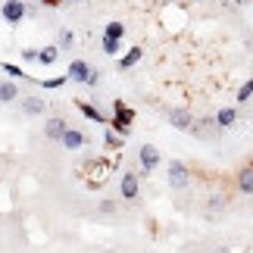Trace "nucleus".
Listing matches in <instances>:
<instances>
[{"instance_id": "7ed1b4c3", "label": "nucleus", "mask_w": 253, "mask_h": 253, "mask_svg": "<svg viewBox=\"0 0 253 253\" xmlns=\"http://www.w3.org/2000/svg\"><path fill=\"white\" fill-rule=\"evenodd\" d=\"M166 119H169L172 128H178V131H194V128H197L194 113L184 110V106H172V110H166Z\"/></svg>"}, {"instance_id": "a878e982", "label": "nucleus", "mask_w": 253, "mask_h": 253, "mask_svg": "<svg viewBox=\"0 0 253 253\" xmlns=\"http://www.w3.org/2000/svg\"><path fill=\"white\" fill-rule=\"evenodd\" d=\"M38 56H41V50H35V47H25V50H22V60H25V63L38 60Z\"/></svg>"}, {"instance_id": "a211bd4d", "label": "nucleus", "mask_w": 253, "mask_h": 253, "mask_svg": "<svg viewBox=\"0 0 253 253\" xmlns=\"http://www.w3.org/2000/svg\"><path fill=\"white\" fill-rule=\"evenodd\" d=\"M3 72L13 75V82H32V75H28L25 69H19V66H13V63H3Z\"/></svg>"}, {"instance_id": "cd10ccee", "label": "nucleus", "mask_w": 253, "mask_h": 253, "mask_svg": "<svg viewBox=\"0 0 253 253\" xmlns=\"http://www.w3.org/2000/svg\"><path fill=\"white\" fill-rule=\"evenodd\" d=\"M66 3H79V0H66Z\"/></svg>"}, {"instance_id": "423d86ee", "label": "nucleus", "mask_w": 253, "mask_h": 253, "mask_svg": "<svg viewBox=\"0 0 253 253\" xmlns=\"http://www.w3.org/2000/svg\"><path fill=\"white\" fill-rule=\"evenodd\" d=\"M0 16H3V22H6V25H19V22H22V19L28 16L25 0H6L3 9H0Z\"/></svg>"}, {"instance_id": "5701e85b", "label": "nucleus", "mask_w": 253, "mask_h": 253, "mask_svg": "<svg viewBox=\"0 0 253 253\" xmlns=\"http://www.w3.org/2000/svg\"><path fill=\"white\" fill-rule=\"evenodd\" d=\"M66 82H72L69 75H56V79H47V82H41V87H47V91H53V87H63Z\"/></svg>"}, {"instance_id": "0eeeda50", "label": "nucleus", "mask_w": 253, "mask_h": 253, "mask_svg": "<svg viewBox=\"0 0 253 253\" xmlns=\"http://www.w3.org/2000/svg\"><path fill=\"white\" fill-rule=\"evenodd\" d=\"M138 157H141V175H150L153 169H157L160 166V150L157 147H153V144H144V147L138 150Z\"/></svg>"}, {"instance_id": "ddd939ff", "label": "nucleus", "mask_w": 253, "mask_h": 253, "mask_svg": "<svg viewBox=\"0 0 253 253\" xmlns=\"http://www.w3.org/2000/svg\"><path fill=\"white\" fill-rule=\"evenodd\" d=\"M75 106H79V113L84 116V119H91V122H97V125H103V122H106V119H103V113L97 110L94 103H87V100H79Z\"/></svg>"}, {"instance_id": "9b49d317", "label": "nucleus", "mask_w": 253, "mask_h": 253, "mask_svg": "<svg viewBox=\"0 0 253 253\" xmlns=\"http://www.w3.org/2000/svg\"><path fill=\"white\" fill-rule=\"evenodd\" d=\"M44 110H47V100H41L38 94H32V97H25V100H22V113L25 116H41Z\"/></svg>"}, {"instance_id": "393cba45", "label": "nucleus", "mask_w": 253, "mask_h": 253, "mask_svg": "<svg viewBox=\"0 0 253 253\" xmlns=\"http://www.w3.org/2000/svg\"><path fill=\"white\" fill-rule=\"evenodd\" d=\"M75 47V35L72 32H60V50L66 53V50H72Z\"/></svg>"}, {"instance_id": "b1692460", "label": "nucleus", "mask_w": 253, "mask_h": 253, "mask_svg": "<svg viewBox=\"0 0 253 253\" xmlns=\"http://www.w3.org/2000/svg\"><path fill=\"white\" fill-rule=\"evenodd\" d=\"M103 35H110V38H119V41H122V35H125V25H122V22H110V25L103 28Z\"/></svg>"}, {"instance_id": "4be33fe9", "label": "nucleus", "mask_w": 253, "mask_h": 253, "mask_svg": "<svg viewBox=\"0 0 253 253\" xmlns=\"http://www.w3.org/2000/svg\"><path fill=\"white\" fill-rule=\"evenodd\" d=\"M207 210L210 212H222V210H225V197H222V194H212L210 203H207Z\"/></svg>"}, {"instance_id": "f8f14e48", "label": "nucleus", "mask_w": 253, "mask_h": 253, "mask_svg": "<svg viewBox=\"0 0 253 253\" xmlns=\"http://www.w3.org/2000/svg\"><path fill=\"white\" fill-rule=\"evenodd\" d=\"M141 60H144V47H138V44H134V47H131V50H128V53H125V56H122V60H119V69H122V72H128V69H131V66H138Z\"/></svg>"}, {"instance_id": "9d476101", "label": "nucleus", "mask_w": 253, "mask_h": 253, "mask_svg": "<svg viewBox=\"0 0 253 253\" xmlns=\"http://www.w3.org/2000/svg\"><path fill=\"white\" fill-rule=\"evenodd\" d=\"M84 141H87V138H84L79 128H66V134H63V141H60V144H63V150H82V147H84Z\"/></svg>"}, {"instance_id": "dca6fc26", "label": "nucleus", "mask_w": 253, "mask_h": 253, "mask_svg": "<svg viewBox=\"0 0 253 253\" xmlns=\"http://www.w3.org/2000/svg\"><path fill=\"white\" fill-rule=\"evenodd\" d=\"M13 100H19L16 82H13V79H9V82H0V103H13Z\"/></svg>"}, {"instance_id": "6e6552de", "label": "nucleus", "mask_w": 253, "mask_h": 253, "mask_svg": "<svg viewBox=\"0 0 253 253\" xmlns=\"http://www.w3.org/2000/svg\"><path fill=\"white\" fill-rule=\"evenodd\" d=\"M138 191H141L138 172H125V175H122V181H119V194H122V200H138Z\"/></svg>"}, {"instance_id": "f257e3e1", "label": "nucleus", "mask_w": 253, "mask_h": 253, "mask_svg": "<svg viewBox=\"0 0 253 253\" xmlns=\"http://www.w3.org/2000/svg\"><path fill=\"white\" fill-rule=\"evenodd\" d=\"M113 175V163L110 160H91L84 169V178H87V188H100V184L110 181Z\"/></svg>"}, {"instance_id": "aec40b11", "label": "nucleus", "mask_w": 253, "mask_h": 253, "mask_svg": "<svg viewBox=\"0 0 253 253\" xmlns=\"http://www.w3.org/2000/svg\"><path fill=\"white\" fill-rule=\"evenodd\" d=\"M103 141H106V147H113V150H122V134H119V131L106 128V131H103Z\"/></svg>"}, {"instance_id": "1a4fd4ad", "label": "nucleus", "mask_w": 253, "mask_h": 253, "mask_svg": "<svg viewBox=\"0 0 253 253\" xmlns=\"http://www.w3.org/2000/svg\"><path fill=\"white\" fill-rule=\"evenodd\" d=\"M66 128H69V122H66V119H60V116H53V119H47V125H44V134H47L50 141H63Z\"/></svg>"}, {"instance_id": "4468645a", "label": "nucleus", "mask_w": 253, "mask_h": 253, "mask_svg": "<svg viewBox=\"0 0 253 253\" xmlns=\"http://www.w3.org/2000/svg\"><path fill=\"white\" fill-rule=\"evenodd\" d=\"M235 122H238V110H235V106H222V110L216 113V125H219V128H231Z\"/></svg>"}, {"instance_id": "bb28decb", "label": "nucleus", "mask_w": 253, "mask_h": 253, "mask_svg": "<svg viewBox=\"0 0 253 253\" xmlns=\"http://www.w3.org/2000/svg\"><path fill=\"white\" fill-rule=\"evenodd\" d=\"M41 3H44V6H56V3H60V0H41Z\"/></svg>"}, {"instance_id": "c85d7f7f", "label": "nucleus", "mask_w": 253, "mask_h": 253, "mask_svg": "<svg viewBox=\"0 0 253 253\" xmlns=\"http://www.w3.org/2000/svg\"><path fill=\"white\" fill-rule=\"evenodd\" d=\"M241 3H247V0H241Z\"/></svg>"}, {"instance_id": "412c9836", "label": "nucleus", "mask_w": 253, "mask_h": 253, "mask_svg": "<svg viewBox=\"0 0 253 253\" xmlns=\"http://www.w3.org/2000/svg\"><path fill=\"white\" fill-rule=\"evenodd\" d=\"M250 97H253V79H247L244 84L238 87V103H247Z\"/></svg>"}, {"instance_id": "2eb2a0df", "label": "nucleus", "mask_w": 253, "mask_h": 253, "mask_svg": "<svg viewBox=\"0 0 253 253\" xmlns=\"http://www.w3.org/2000/svg\"><path fill=\"white\" fill-rule=\"evenodd\" d=\"M238 191L241 194H253V166H244L238 172Z\"/></svg>"}, {"instance_id": "20e7f679", "label": "nucleus", "mask_w": 253, "mask_h": 253, "mask_svg": "<svg viewBox=\"0 0 253 253\" xmlns=\"http://www.w3.org/2000/svg\"><path fill=\"white\" fill-rule=\"evenodd\" d=\"M188 184H191L188 166H184L181 160H172V163H169V188H172V191H188Z\"/></svg>"}, {"instance_id": "f03ea898", "label": "nucleus", "mask_w": 253, "mask_h": 253, "mask_svg": "<svg viewBox=\"0 0 253 253\" xmlns=\"http://www.w3.org/2000/svg\"><path fill=\"white\" fill-rule=\"evenodd\" d=\"M66 75H69L72 82H79V84H97V82H100V72H97L94 66H87L84 60H72Z\"/></svg>"}, {"instance_id": "39448f33", "label": "nucleus", "mask_w": 253, "mask_h": 253, "mask_svg": "<svg viewBox=\"0 0 253 253\" xmlns=\"http://www.w3.org/2000/svg\"><path fill=\"white\" fill-rule=\"evenodd\" d=\"M113 131H119V134H128V125L134 122V113L125 106L122 100H113Z\"/></svg>"}, {"instance_id": "f3484780", "label": "nucleus", "mask_w": 253, "mask_h": 253, "mask_svg": "<svg viewBox=\"0 0 253 253\" xmlns=\"http://www.w3.org/2000/svg\"><path fill=\"white\" fill-rule=\"evenodd\" d=\"M56 56H60V47H41V56H38V63H41V66H53Z\"/></svg>"}, {"instance_id": "c756f323", "label": "nucleus", "mask_w": 253, "mask_h": 253, "mask_svg": "<svg viewBox=\"0 0 253 253\" xmlns=\"http://www.w3.org/2000/svg\"><path fill=\"white\" fill-rule=\"evenodd\" d=\"M191 3H197V0H191Z\"/></svg>"}, {"instance_id": "6ab92c4d", "label": "nucleus", "mask_w": 253, "mask_h": 253, "mask_svg": "<svg viewBox=\"0 0 253 253\" xmlns=\"http://www.w3.org/2000/svg\"><path fill=\"white\" fill-rule=\"evenodd\" d=\"M119 50H122L119 38H110V35H103V53H106V56H119Z\"/></svg>"}]
</instances>
